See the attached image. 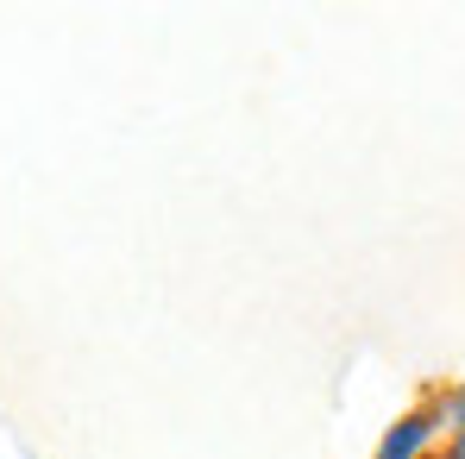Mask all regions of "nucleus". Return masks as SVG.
I'll return each mask as SVG.
<instances>
[{
	"label": "nucleus",
	"mask_w": 465,
	"mask_h": 459,
	"mask_svg": "<svg viewBox=\"0 0 465 459\" xmlns=\"http://www.w3.org/2000/svg\"><path fill=\"white\" fill-rule=\"evenodd\" d=\"M428 434H434V422H428V415H402V422L384 434L378 459H415L421 447H428Z\"/></svg>",
	"instance_id": "1"
},
{
	"label": "nucleus",
	"mask_w": 465,
	"mask_h": 459,
	"mask_svg": "<svg viewBox=\"0 0 465 459\" xmlns=\"http://www.w3.org/2000/svg\"><path fill=\"white\" fill-rule=\"evenodd\" d=\"M453 459H465V428H460V441H453Z\"/></svg>",
	"instance_id": "3"
},
{
	"label": "nucleus",
	"mask_w": 465,
	"mask_h": 459,
	"mask_svg": "<svg viewBox=\"0 0 465 459\" xmlns=\"http://www.w3.org/2000/svg\"><path fill=\"white\" fill-rule=\"evenodd\" d=\"M453 415H460V422H465V390H453Z\"/></svg>",
	"instance_id": "2"
}]
</instances>
